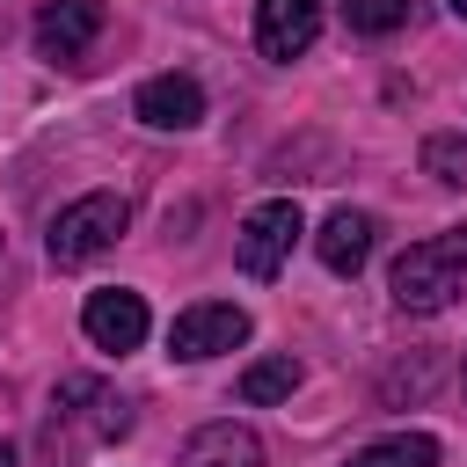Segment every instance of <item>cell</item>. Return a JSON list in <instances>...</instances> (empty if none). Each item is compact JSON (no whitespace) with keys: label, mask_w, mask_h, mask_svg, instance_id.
<instances>
[{"label":"cell","mask_w":467,"mask_h":467,"mask_svg":"<svg viewBox=\"0 0 467 467\" xmlns=\"http://www.w3.org/2000/svg\"><path fill=\"white\" fill-rule=\"evenodd\" d=\"M387 292L401 314H445L467 292V226H445L431 241H409L387 270Z\"/></svg>","instance_id":"1"},{"label":"cell","mask_w":467,"mask_h":467,"mask_svg":"<svg viewBox=\"0 0 467 467\" xmlns=\"http://www.w3.org/2000/svg\"><path fill=\"white\" fill-rule=\"evenodd\" d=\"M124 226H131L124 190H88V197H73V204L51 219L44 248H51V263H58V270H80V263H95L102 248H117V234H124Z\"/></svg>","instance_id":"2"},{"label":"cell","mask_w":467,"mask_h":467,"mask_svg":"<svg viewBox=\"0 0 467 467\" xmlns=\"http://www.w3.org/2000/svg\"><path fill=\"white\" fill-rule=\"evenodd\" d=\"M299 234H306L299 204H292V197H270V204H255V212L241 219L234 255H241V270L263 285V277H277V270H285V255H292V241H299Z\"/></svg>","instance_id":"3"},{"label":"cell","mask_w":467,"mask_h":467,"mask_svg":"<svg viewBox=\"0 0 467 467\" xmlns=\"http://www.w3.org/2000/svg\"><path fill=\"white\" fill-rule=\"evenodd\" d=\"M241 343H248V314L226 306V299H197V306H182L175 328H168V350H175L182 365H204V358L241 350Z\"/></svg>","instance_id":"4"},{"label":"cell","mask_w":467,"mask_h":467,"mask_svg":"<svg viewBox=\"0 0 467 467\" xmlns=\"http://www.w3.org/2000/svg\"><path fill=\"white\" fill-rule=\"evenodd\" d=\"M80 328H88V343L95 350H139L146 343V299L139 292H124V285H109V292H88V306H80Z\"/></svg>","instance_id":"5"},{"label":"cell","mask_w":467,"mask_h":467,"mask_svg":"<svg viewBox=\"0 0 467 467\" xmlns=\"http://www.w3.org/2000/svg\"><path fill=\"white\" fill-rule=\"evenodd\" d=\"M321 36V0H255V51L292 66Z\"/></svg>","instance_id":"6"},{"label":"cell","mask_w":467,"mask_h":467,"mask_svg":"<svg viewBox=\"0 0 467 467\" xmlns=\"http://www.w3.org/2000/svg\"><path fill=\"white\" fill-rule=\"evenodd\" d=\"M131 117L153 131H190V124H204V88L190 73H153V80H139Z\"/></svg>","instance_id":"7"},{"label":"cell","mask_w":467,"mask_h":467,"mask_svg":"<svg viewBox=\"0 0 467 467\" xmlns=\"http://www.w3.org/2000/svg\"><path fill=\"white\" fill-rule=\"evenodd\" d=\"M102 36V0H44L36 7V51L44 58H80Z\"/></svg>","instance_id":"8"},{"label":"cell","mask_w":467,"mask_h":467,"mask_svg":"<svg viewBox=\"0 0 467 467\" xmlns=\"http://www.w3.org/2000/svg\"><path fill=\"white\" fill-rule=\"evenodd\" d=\"M175 467H263V438L248 423H197L182 438Z\"/></svg>","instance_id":"9"},{"label":"cell","mask_w":467,"mask_h":467,"mask_svg":"<svg viewBox=\"0 0 467 467\" xmlns=\"http://www.w3.org/2000/svg\"><path fill=\"white\" fill-rule=\"evenodd\" d=\"M372 241H379V219L372 212H328L321 219V234H314V248H321V263L336 270V277H358L365 270V255H372Z\"/></svg>","instance_id":"10"},{"label":"cell","mask_w":467,"mask_h":467,"mask_svg":"<svg viewBox=\"0 0 467 467\" xmlns=\"http://www.w3.org/2000/svg\"><path fill=\"white\" fill-rule=\"evenodd\" d=\"M350 467H438V438L431 431H394L350 452Z\"/></svg>","instance_id":"11"},{"label":"cell","mask_w":467,"mask_h":467,"mask_svg":"<svg viewBox=\"0 0 467 467\" xmlns=\"http://www.w3.org/2000/svg\"><path fill=\"white\" fill-rule=\"evenodd\" d=\"M292 387H299V358H292V350L255 358V365L241 372V401H255V409H263V401H285Z\"/></svg>","instance_id":"12"},{"label":"cell","mask_w":467,"mask_h":467,"mask_svg":"<svg viewBox=\"0 0 467 467\" xmlns=\"http://www.w3.org/2000/svg\"><path fill=\"white\" fill-rule=\"evenodd\" d=\"M423 175L445 190H467V139L460 131H431L423 139Z\"/></svg>","instance_id":"13"},{"label":"cell","mask_w":467,"mask_h":467,"mask_svg":"<svg viewBox=\"0 0 467 467\" xmlns=\"http://www.w3.org/2000/svg\"><path fill=\"white\" fill-rule=\"evenodd\" d=\"M343 22L358 36H394L409 22V0H343Z\"/></svg>","instance_id":"14"},{"label":"cell","mask_w":467,"mask_h":467,"mask_svg":"<svg viewBox=\"0 0 467 467\" xmlns=\"http://www.w3.org/2000/svg\"><path fill=\"white\" fill-rule=\"evenodd\" d=\"M401 387H409V394H423V387H431V358H416V365H394V372H387V401H394Z\"/></svg>","instance_id":"15"},{"label":"cell","mask_w":467,"mask_h":467,"mask_svg":"<svg viewBox=\"0 0 467 467\" xmlns=\"http://www.w3.org/2000/svg\"><path fill=\"white\" fill-rule=\"evenodd\" d=\"M0 467H15V445H7V438H0Z\"/></svg>","instance_id":"16"},{"label":"cell","mask_w":467,"mask_h":467,"mask_svg":"<svg viewBox=\"0 0 467 467\" xmlns=\"http://www.w3.org/2000/svg\"><path fill=\"white\" fill-rule=\"evenodd\" d=\"M452 15H460V22H467V0H452Z\"/></svg>","instance_id":"17"}]
</instances>
